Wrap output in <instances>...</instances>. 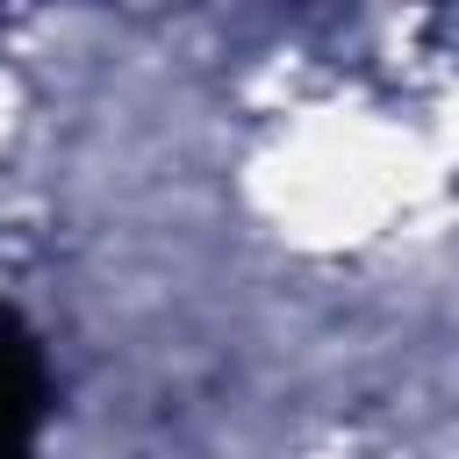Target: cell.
I'll list each match as a JSON object with an SVG mask.
<instances>
[{"label": "cell", "mask_w": 459, "mask_h": 459, "mask_svg": "<svg viewBox=\"0 0 459 459\" xmlns=\"http://www.w3.org/2000/svg\"><path fill=\"white\" fill-rule=\"evenodd\" d=\"M43 409V373L14 316H0V459H29V430Z\"/></svg>", "instance_id": "1"}]
</instances>
